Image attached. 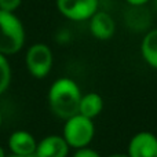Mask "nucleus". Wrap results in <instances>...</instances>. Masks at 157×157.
<instances>
[{
	"label": "nucleus",
	"instance_id": "obj_9",
	"mask_svg": "<svg viewBox=\"0 0 157 157\" xmlns=\"http://www.w3.org/2000/svg\"><path fill=\"white\" fill-rule=\"evenodd\" d=\"M8 147L13 155L32 156L36 153L37 142L35 136L28 131H15L8 139Z\"/></svg>",
	"mask_w": 157,
	"mask_h": 157
},
{
	"label": "nucleus",
	"instance_id": "obj_15",
	"mask_svg": "<svg viewBox=\"0 0 157 157\" xmlns=\"http://www.w3.org/2000/svg\"><path fill=\"white\" fill-rule=\"evenodd\" d=\"M73 157H101V155L97 152V150H94V149H91V147L86 146V147L76 149Z\"/></svg>",
	"mask_w": 157,
	"mask_h": 157
},
{
	"label": "nucleus",
	"instance_id": "obj_6",
	"mask_svg": "<svg viewBox=\"0 0 157 157\" xmlns=\"http://www.w3.org/2000/svg\"><path fill=\"white\" fill-rule=\"evenodd\" d=\"M127 155L130 157H157V136L149 131H141L131 138Z\"/></svg>",
	"mask_w": 157,
	"mask_h": 157
},
{
	"label": "nucleus",
	"instance_id": "obj_19",
	"mask_svg": "<svg viewBox=\"0 0 157 157\" xmlns=\"http://www.w3.org/2000/svg\"><path fill=\"white\" fill-rule=\"evenodd\" d=\"M0 157H6V153H4V150H3L2 146H0Z\"/></svg>",
	"mask_w": 157,
	"mask_h": 157
},
{
	"label": "nucleus",
	"instance_id": "obj_4",
	"mask_svg": "<svg viewBox=\"0 0 157 157\" xmlns=\"http://www.w3.org/2000/svg\"><path fill=\"white\" fill-rule=\"evenodd\" d=\"M26 68L29 73L36 78H43L50 73L52 68V51L47 44L36 43L28 50L25 57Z\"/></svg>",
	"mask_w": 157,
	"mask_h": 157
},
{
	"label": "nucleus",
	"instance_id": "obj_5",
	"mask_svg": "<svg viewBox=\"0 0 157 157\" xmlns=\"http://www.w3.org/2000/svg\"><path fill=\"white\" fill-rule=\"evenodd\" d=\"M98 0H57V8L71 21H87L98 11Z\"/></svg>",
	"mask_w": 157,
	"mask_h": 157
},
{
	"label": "nucleus",
	"instance_id": "obj_11",
	"mask_svg": "<svg viewBox=\"0 0 157 157\" xmlns=\"http://www.w3.org/2000/svg\"><path fill=\"white\" fill-rule=\"evenodd\" d=\"M141 54L145 62L157 71V29H152L144 36L141 43Z\"/></svg>",
	"mask_w": 157,
	"mask_h": 157
},
{
	"label": "nucleus",
	"instance_id": "obj_3",
	"mask_svg": "<svg viewBox=\"0 0 157 157\" xmlns=\"http://www.w3.org/2000/svg\"><path fill=\"white\" fill-rule=\"evenodd\" d=\"M94 121L83 114L77 113L71 119L65 120L62 136L69 145V147L80 149V147L88 146L94 138Z\"/></svg>",
	"mask_w": 157,
	"mask_h": 157
},
{
	"label": "nucleus",
	"instance_id": "obj_12",
	"mask_svg": "<svg viewBox=\"0 0 157 157\" xmlns=\"http://www.w3.org/2000/svg\"><path fill=\"white\" fill-rule=\"evenodd\" d=\"M125 21L131 29L144 30L149 26L150 15L144 6H131V8L125 15Z\"/></svg>",
	"mask_w": 157,
	"mask_h": 157
},
{
	"label": "nucleus",
	"instance_id": "obj_10",
	"mask_svg": "<svg viewBox=\"0 0 157 157\" xmlns=\"http://www.w3.org/2000/svg\"><path fill=\"white\" fill-rule=\"evenodd\" d=\"M103 110V98L98 92H87L81 95L78 113L94 120Z\"/></svg>",
	"mask_w": 157,
	"mask_h": 157
},
{
	"label": "nucleus",
	"instance_id": "obj_20",
	"mask_svg": "<svg viewBox=\"0 0 157 157\" xmlns=\"http://www.w3.org/2000/svg\"><path fill=\"white\" fill-rule=\"evenodd\" d=\"M0 124H2V110H0Z\"/></svg>",
	"mask_w": 157,
	"mask_h": 157
},
{
	"label": "nucleus",
	"instance_id": "obj_16",
	"mask_svg": "<svg viewBox=\"0 0 157 157\" xmlns=\"http://www.w3.org/2000/svg\"><path fill=\"white\" fill-rule=\"evenodd\" d=\"M130 6H145L149 0H125Z\"/></svg>",
	"mask_w": 157,
	"mask_h": 157
},
{
	"label": "nucleus",
	"instance_id": "obj_13",
	"mask_svg": "<svg viewBox=\"0 0 157 157\" xmlns=\"http://www.w3.org/2000/svg\"><path fill=\"white\" fill-rule=\"evenodd\" d=\"M11 81V68L6 55L0 54V95L6 92Z\"/></svg>",
	"mask_w": 157,
	"mask_h": 157
},
{
	"label": "nucleus",
	"instance_id": "obj_18",
	"mask_svg": "<svg viewBox=\"0 0 157 157\" xmlns=\"http://www.w3.org/2000/svg\"><path fill=\"white\" fill-rule=\"evenodd\" d=\"M6 157H36L35 155L32 156H19V155H10V156H6Z\"/></svg>",
	"mask_w": 157,
	"mask_h": 157
},
{
	"label": "nucleus",
	"instance_id": "obj_17",
	"mask_svg": "<svg viewBox=\"0 0 157 157\" xmlns=\"http://www.w3.org/2000/svg\"><path fill=\"white\" fill-rule=\"evenodd\" d=\"M108 157H130V156L125 155V153H114V155H110Z\"/></svg>",
	"mask_w": 157,
	"mask_h": 157
},
{
	"label": "nucleus",
	"instance_id": "obj_7",
	"mask_svg": "<svg viewBox=\"0 0 157 157\" xmlns=\"http://www.w3.org/2000/svg\"><path fill=\"white\" fill-rule=\"evenodd\" d=\"M90 30L98 40H109L116 32V22L106 11H97L90 18Z\"/></svg>",
	"mask_w": 157,
	"mask_h": 157
},
{
	"label": "nucleus",
	"instance_id": "obj_14",
	"mask_svg": "<svg viewBox=\"0 0 157 157\" xmlns=\"http://www.w3.org/2000/svg\"><path fill=\"white\" fill-rule=\"evenodd\" d=\"M22 0H0V10L14 13L21 6Z\"/></svg>",
	"mask_w": 157,
	"mask_h": 157
},
{
	"label": "nucleus",
	"instance_id": "obj_1",
	"mask_svg": "<svg viewBox=\"0 0 157 157\" xmlns=\"http://www.w3.org/2000/svg\"><path fill=\"white\" fill-rule=\"evenodd\" d=\"M81 92L76 81L61 77L51 84L48 91V105L52 113L62 120H68L78 113Z\"/></svg>",
	"mask_w": 157,
	"mask_h": 157
},
{
	"label": "nucleus",
	"instance_id": "obj_8",
	"mask_svg": "<svg viewBox=\"0 0 157 157\" xmlns=\"http://www.w3.org/2000/svg\"><path fill=\"white\" fill-rule=\"evenodd\" d=\"M69 145L59 135H48L43 138L36 147V157H68Z\"/></svg>",
	"mask_w": 157,
	"mask_h": 157
},
{
	"label": "nucleus",
	"instance_id": "obj_2",
	"mask_svg": "<svg viewBox=\"0 0 157 157\" xmlns=\"http://www.w3.org/2000/svg\"><path fill=\"white\" fill-rule=\"evenodd\" d=\"M25 44V29L14 13L0 10V54H17Z\"/></svg>",
	"mask_w": 157,
	"mask_h": 157
}]
</instances>
